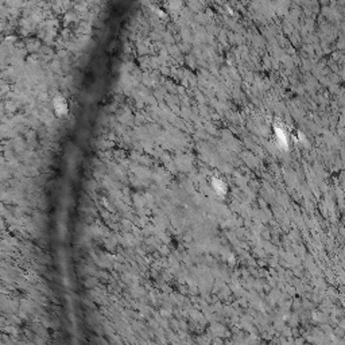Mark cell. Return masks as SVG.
I'll return each instance as SVG.
<instances>
[{"label":"cell","instance_id":"6da1fadb","mask_svg":"<svg viewBox=\"0 0 345 345\" xmlns=\"http://www.w3.org/2000/svg\"><path fill=\"white\" fill-rule=\"evenodd\" d=\"M214 189H217V190H218L220 193H222V192H224V189H225V186L222 185V182H220V181H216V179H214Z\"/></svg>","mask_w":345,"mask_h":345}]
</instances>
